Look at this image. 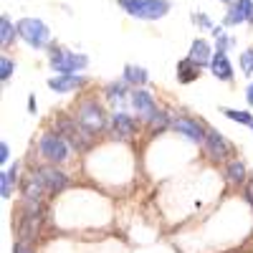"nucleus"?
<instances>
[{
    "label": "nucleus",
    "instance_id": "obj_1",
    "mask_svg": "<svg viewBox=\"0 0 253 253\" xmlns=\"http://www.w3.org/2000/svg\"><path fill=\"white\" fill-rule=\"evenodd\" d=\"M119 8H124L126 15L139 18V20H160L170 13L167 0H117Z\"/></svg>",
    "mask_w": 253,
    "mask_h": 253
},
{
    "label": "nucleus",
    "instance_id": "obj_2",
    "mask_svg": "<svg viewBox=\"0 0 253 253\" xmlns=\"http://www.w3.org/2000/svg\"><path fill=\"white\" fill-rule=\"evenodd\" d=\"M18 36L33 48H43V46H48V41H51L48 26L43 23V20H38V18H23L20 20L18 23Z\"/></svg>",
    "mask_w": 253,
    "mask_h": 253
},
{
    "label": "nucleus",
    "instance_id": "obj_3",
    "mask_svg": "<svg viewBox=\"0 0 253 253\" xmlns=\"http://www.w3.org/2000/svg\"><path fill=\"white\" fill-rule=\"evenodd\" d=\"M48 61H51V69L58 71V74H76V71H81L89 63L86 56L66 51V48H51L48 51Z\"/></svg>",
    "mask_w": 253,
    "mask_h": 253
},
{
    "label": "nucleus",
    "instance_id": "obj_4",
    "mask_svg": "<svg viewBox=\"0 0 253 253\" xmlns=\"http://www.w3.org/2000/svg\"><path fill=\"white\" fill-rule=\"evenodd\" d=\"M38 147H41V155H43L46 160H51V162H63L69 157V144L53 132H46L43 137H41Z\"/></svg>",
    "mask_w": 253,
    "mask_h": 253
},
{
    "label": "nucleus",
    "instance_id": "obj_5",
    "mask_svg": "<svg viewBox=\"0 0 253 253\" xmlns=\"http://www.w3.org/2000/svg\"><path fill=\"white\" fill-rule=\"evenodd\" d=\"M79 122H81V126H84V129H86L89 134L101 132V129H104V124H107L101 107H99V104H94V101L81 104V109H79Z\"/></svg>",
    "mask_w": 253,
    "mask_h": 253
},
{
    "label": "nucleus",
    "instance_id": "obj_6",
    "mask_svg": "<svg viewBox=\"0 0 253 253\" xmlns=\"http://www.w3.org/2000/svg\"><path fill=\"white\" fill-rule=\"evenodd\" d=\"M36 177L46 187V193H61V190L69 187V177L61 170H56V167H43V170H38Z\"/></svg>",
    "mask_w": 253,
    "mask_h": 253
},
{
    "label": "nucleus",
    "instance_id": "obj_7",
    "mask_svg": "<svg viewBox=\"0 0 253 253\" xmlns=\"http://www.w3.org/2000/svg\"><path fill=\"white\" fill-rule=\"evenodd\" d=\"M84 84H86V79L79 76V74H58L56 79H48V89H53L58 94H66V91L84 86Z\"/></svg>",
    "mask_w": 253,
    "mask_h": 253
},
{
    "label": "nucleus",
    "instance_id": "obj_8",
    "mask_svg": "<svg viewBox=\"0 0 253 253\" xmlns=\"http://www.w3.org/2000/svg\"><path fill=\"white\" fill-rule=\"evenodd\" d=\"M172 129L180 132V134L187 137V139H193V142H203V139H205V132L200 129V124H195L193 119H185V117L172 122Z\"/></svg>",
    "mask_w": 253,
    "mask_h": 253
},
{
    "label": "nucleus",
    "instance_id": "obj_9",
    "mask_svg": "<svg viewBox=\"0 0 253 253\" xmlns=\"http://www.w3.org/2000/svg\"><path fill=\"white\" fill-rule=\"evenodd\" d=\"M205 142H208V152H210V157L213 160H223L228 152H230V144L223 139V134L220 132H208L205 134Z\"/></svg>",
    "mask_w": 253,
    "mask_h": 253
},
{
    "label": "nucleus",
    "instance_id": "obj_10",
    "mask_svg": "<svg viewBox=\"0 0 253 253\" xmlns=\"http://www.w3.org/2000/svg\"><path fill=\"white\" fill-rule=\"evenodd\" d=\"M210 71H213V76L220 79V81H230V79H233V69H230V61H228L225 51H215L213 61H210Z\"/></svg>",
    "mask_w": 253,
    "mask_h": 253
},
{
    "label": "nucleus",
    "instance_id": "obj_11",
    "mask_svg": "<svg viewBox=\"0 0 253 253\" xmlns=\"http://www.w3.org/2000/svg\"><path fill=\"white\" fill-rule=\"evenodd\" d=\"M129 99H132V104H134V109H137V112H142L147 119H152V117L157 114L155 101H152V96L147 94V91L137 89V91H132V94H129Z\"/></svg>",
    "mask_w": 253,
    "mask_h": 253
},
{
    "label": "nucleus",
    "instance_id": "obj_12",
    "mask_svg": "<svg viewBox=\"0 0 253 253\" xmlns=\"http://www.w3.org/2000/svg\"><path fill=\"white\" fill-rule=\"evenodd\" d=\"M58 126H61V129H63V134L69 137V142H71V144L76 147V150H84V147L89 144V137H86L89 132H81L79 126H74L71 122H66V119H61V122H58Z\"/></svg>",
    "mask_w": 253,
    "mask_h": 253
},
{
    "label": "nucleus",
    "instance_id": "obj_13",
    "mask_svg": "<svg viewBox=\"0 0 253 253\" xmlns=\"http://www.w3.org/2000/svg\"><path fill=\"white\" fill-rule=\"evenodd\" d=\"M190 58H193L198 66H205V63L213 61V56H210V46H208V41L203 38H195L193 41V46H190Z\"/></svg>",
    "mask_w": 253,
    "mask_h": 253
},
{
    "label": "nucleus",
    "instance_id": "obj_14",
    "mask_svg": "<svg viewBox=\"0 0 253 253\" xmlns=\"http://www.w3.org/2000/svg\"><path fill=\"white\" fill-rule=\"evenodd\" d=\"M180 74H177V79H180V84H190V81H195L198 79V63L193 61V58H187V61H180Z\"/></svg>",
    "mask_w": 253,
    "mask_h": 253
},
{
    "label": "nucleus",
    "instance_id": "obj_15",
    "mask_svg": "<svg viewBox=\"0 0 253 253\" xmlns=\"http://www.w3.org/2000/svg\"><path fill=\"white\" fill-rule=\"evenodd\" d=\"M114 129H117L119 137H129V134L134 132V122H132V117H126L124 112L114 114Z\"/></svg>",
    "mask_w": 253,
    "mask_h": 253
},
{
    "label": "nucleus",
    "instance_id": "obj_16",
    "mask_svg": "<svg viewBox=\"0 0 253 253\" xmlns=\"http://www.w3.org/2000/svg\"><path fill=\"white\" fill-rule=\"evenodd\" d=\"M15 36H18V26H13L8 20V15H3V18H0V43H3V46L13 43Z\"/></svg>",
    "mask_w": 253,
    "mask_h": 253
},
{
    "label": "nucleus",
    "instance_id": "obj_17",
    "mask_svg": "<svg viewBox=\"0 0 253 253\" xmlns=\"http://www.w3.org/2000/svg\"><path fill=\"white\" fill-rule=\"evenodd\" d=\"M238 23H246V10L241 5V0H236L230 10L225 13V26H238Z\"/></svg>",
    "mask_w": 253,
    "mask_h": 253
},
{
    "label": "nucleus",
    "instance_id": "obj_18",
    "mask_svg": "<svg viewBox=\"0 0 253 253\" xmlns=\"http://www.w3.org/2000/svg\"><path fill=\"white\" fill-rule=\"evenodd\" d=\"M124 79L134 84V86H139V84H147V79H150V74H147L142 66H126L124 69Z\"/></svg>",
    "mask_w": 253,
    "mask_h": 253
},
{
    "label": "nucleus",
    "instance_id": "obj_19",
    "mask_svg": "<svg viewBox=\"0 0 253 253\" xmlns=\"http://www.w3.org/2000/svg\"><path fill=\"white\" fill-rule=\"evenodd\" d=\"M228 119H233V122H241V124H248L251 126V129H253V114L251 112H241V109H220Z\"/></svg>",
    "mask_w": 253,
    "mask_h": 253
},
{
    "label": "nucleus",
    "instance_id": "obj_20",
    "mask_svg": "<svg viewBox=\"0 0 253 253\" xmlns=\"http://www.w3.org/2000/svg\"><path fill=\"white\" fill-rule=\"evenodd\" d=\"M13 193V170H3L0 172V195H3V200H8Z\"/></svg>",
    "mask_w": 253,
    "mask_h": 253
},
{
    "label": "nucleus",
    "instance_id": "obj_21",
    "mask_svg": "<svg viewBox=\"0 0 253 253\" xmlns=\"http://www.w3.org/2000/svg\"><path fill=\"white\" fill-rule=\"evenodd\" d=\"M243 177H246V167L241 162H230L228 165V180L238 185V182H243Z\"/></svg>",
    "mask_w": 253,
    "mask_h": 253
},
{
    "label": "nucleus",
    "instance_id": "obj_22",
    "mask_svg": "<svg viewBox=\"0 0 253 253\" xmlns=\"http://www.w3.org/2000/svg\"><path fill=\"white\" fill-rule=\"evenodd\" d=\"M13 76V61L10 58H0V79H3V81H8Z\"/></svg>",
    "mask_w": 253,
    "mask_h": 253
},
{
    "label": "nucleus",
    "instance_id": "obj_23",
    "mask_svg": "<svg viewBox=\"0 0 253 253\" xmlns=\"http://www.w3.org/2000/svg\"><path fill=\"white\" fill-rule=\"evenodd\" d=\"M107 96H109V99H114V101H122V99H124V86H122V84L107 86Z\"/></svg>",
    "mask_w": 253,
    "mask_h": 253
},
{
    "label": "nucleus",
    "instance_id": "obj_24",
    "mask_svg": "<svg viewBox=\"0 0 253 253\" xmlns=\"http://www.w3.org/2000/svg\"><path fill=\"white\" fill-rule=\"evenodd\" d=\"M241 66H243V71H246V74H253V48H251V51H246V53L241 56Z\"/></svg>",
    "mask_w": 253,
    "mask_h": 253
},
{
    "label": "nucleus",
    "instance_id": "obj_25",
    "mask_svg": "<svg viewBox=\"0 0 253 253\" xmlns=\"http://www.w3.org/2000/svg\"><path fill=\"white\" fill-rule=\"evenodd\" d=\"M233 43H236L233 38H228V36H223V33H220V36H218V48H215V51H225L228 46H233Z\"/></svg>",
    "mask_w": 253,
    "mask_h": 253
},
{
    "label": "nucleus",
    "instance_id": "obj_26",
    "mask_svg": "<svg viewBox=\"0 0 253 253\" xmlns=\"http://www.w3.org/2000/svg\"><path fill=\"white\" fill-rule=\"evenodd\" d=\"M150 122H152V126H155V129H162V126H165V122H167V119H165V117H162V114L157 112V114H155V117H152Z\"/></svg>",
    "mask_w": 253,
    "mask_h": 253
},
{
    "label": "nucleus",
    "instance_id": "obj_27",
    "mask_svg": "<svg viewBox=\"0 0 253 253\" xmlns=\"http://www.w3.org/2000/svg\"><path fill=\"white\" fill-rule=\"evenodd\" d=\"M8 152H10V150H8V144H5V142H0V162H8Z\"/></svg>",
    "mask_w": 253,
    "mask_h": 253
},
{
    "label": "nucleus",
    "instance_id": "obj_28",
    "mask_svg": "<svg viewBox=\"0 0 253 253\" xmlns=\"http://www.w3.org/2000/svg\"><path fill=\"white\" fill-rule=\"evenodd\" d=\"M13 253H31V248H28L23 241H18V243H15V248H13Z\"/></svg>",
    "mask_w": 253,
    "mask_h": 253
},
{
    "label": "nucleus",
    "instance_id": "obj_29",
    "mask_svg": "<svg viewBox=\"0 0 253 253\" xmlns=\"http://www.w3.org/2000/svg\"><path fill=\"white\" fill-rule=\"evenodd\" d=\"M195 20H198V23H200L203 28H213V23H210V20H208L205 15H195Z\"/></svg>",
    "mask_w": 253,
    "mask_h": 253
},
{
    "label": "nucleus",
    "instance_id": "obj_30",
    "mask_svg": "<svg viewBox=\"0 0 253 253\" xmlns=\"http://www.w3.org/2000/svg\"><path fill=\"white\" fill-rule=\"evenodd\" d=\"M246 99H248V104L253 107V81L248 84V89H246Z\"/></svg>",
    "mask_w": 253,
    "mask_h": 253
},
{
    "label": "nucleus",
    "instance_id": "obj_31",
    "mask_svg": "<svg viewBox=\"0 0 253 253\" xmlns=\"http://www.w3.org/2000/svg\"><path fill=\"white\" fill-rule=\"evenodd\" d=\"M28 112H31V114H36V99H33V96L28 99Z\"/></svg>",
    "mask_w": 253,
    "mask_h": 253
},
{
    "label": "nucleus",
    "instance_id": "obj_32",
    "mask_svg": "<svg viewBox=\"0 0 253 253\" xmlns=\"http://www.w3.org/2000/svg\"><path fill=\"white\" fill-rule=\"evenodd\" d=\"M248 200H251V203H253V182H251V185H248Z\"/></svg>",
    "mask_w": 253,
    "mask_h": 253
},
{
    "label": "nucleus",
    "instance_id": "obj_33",
    "mask_svg": "<svg viewBox=\"0 0 253 253\" xmlns=\"http://www.w3.org/2000/svg\"><path fill=\"white\" fill-rule=\"evenodd\" d=\"M223 3H230V0H223Z\"/></svg>",
    "mask_w": 253,
    "mask_h": 253
}]
</instances>
